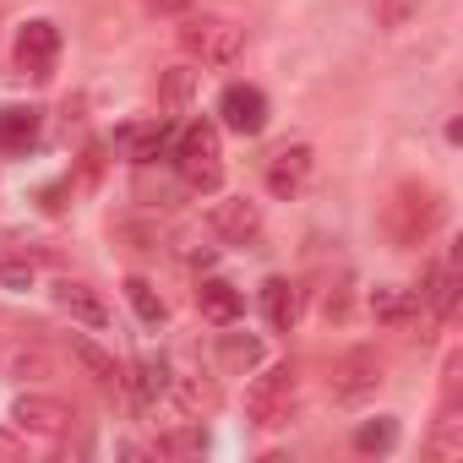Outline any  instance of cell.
<instances>
[{"mask_svg": "<svg viewBox=\"0 0 463 463\" xmlns=\"http://www.w3.org/2000/svg\"><path fill=\"white\" fill-rule=\"evenodd\" d=\"M169 158H175V169H180V180L191 191H218V180H223V142H218V126L213 120H191L175 137Z\"/></svg>", "mask_w": 463, "mask_h": 463, "instance_id": "obj_1", "label": "cell"}, {"mask_svg": "<svg viewBox=\"0 0 463 463\" xmlns=\"http://www.w3.org/2000/svg\"><path fill=\"white\" fill-rule=\"evenodd\" d=\"M295 403H300V371H295L289 360L273 365V371H262V376L246 387V414H251V425H262V430L289 425Z\"/></svg>", "mask_w": 463, "mask_h": 463, "instance_id": "obj_2", "label": "cell"}, {"mask_svg": "<svg viewBox=\"0 0 463 463\" xmlns=\"http://www.w3.org/2000/svg\"><path fill=\"white\" fill-rule=\"evenodd\" d=\"M180 44L202 61V66H235L246 55V28L229 17H196L180 28Z\"/></svg>", "mask_w": 463, "mask_h": 463, "instance_id": "obj_3", "label": "cell"}, {"mask_svg": "<svg viewBox=\"0 0 463 463\" xmlns=\"http://www.w3.org/2000/svg\"><path fill=\"white\" fill-rule=\"evenodd\" d=\"M382 382H387V360H382L376 349H349V354L333 365V398H338V403H365Z\"/></svg>", "mask_w": 463, "mask_h": 463, "instance_id": "obj_4", "label": "cell"}, {"mask_svg": "<svg viewBox=\"0 0 463 463\" xmlns=\"http://www.w3.org/2000/svg\"><path fill=\"white\" fill-rule=\"evenodd\" d=\"M218 120L235 131V137H262L268 131V93L251 82H229L218 99Z\"/></svg>", "mask_w": 463, "mask_h": 463, "instance_id": "obj_5", "label": "cell"}, {"mask_svg": "<svg viewBox=\"0 0 463 463\" xmlns=\"http://www.w3.org/2000/svg\"><path fill=\"white\" fill-rule=\"evenodd\" d=\"M207 229L218 241H229V246H257L262 241V213L246 196H223V202L207 207Z\"/></svg>", "mask_w": 463, "mask_h": 463, "instance_id": "obj_6", "label": "cell"}, {"mask_svg": "<svg viewBox=\"0 0 463 463\" xmlns=\"http://www.w3.org/2000/svg\"><path fill=\"white\" fill-rule=\"evenodd\" d=\"M12 425L23 436H44V441H61L71 430V409L61 398H44V392H23L12 403Z\"/></svg>", "mask_w": 463, "mask_h": 463, "instance_id": "obj_7", "label": "cell"}, {"mask_svg": "<svg viewBox=\"0 0 463 463\" xmlns=\"http://www.w3.org/2000/svg\"><path fill=\"white\" fill-rule=\"evenodd\" d=\"M55 61H61V33H55V23H28L23 33H17V71L23 77H33V82H50L55 77Z\"/></svg>", "mask_w": 463, "mask_h": 463, "instance_id": "obj_8", "label": "cell"}, {"mask_svg": "<svg viewBox=\"0 0 463 463\" xmlns=\"http://www.w3.org/2000/svg\"><path fill=\"white\" fill-rule=\"evenodd\" d=\"M311 147L306 142H289V147H279L273 158H268V191L273 196H295L306 180H311Z\"/></svg>", "mask_w": 463, "mask_h": 463, "instance_id": "obj_9", "label": "cell"}, {"mask_svg": "<svg viewBox=\"0 0 463 463\" xmlns=\"http://www.w3.org/2000/svg\"><path fill=\"white\" fill-rule=\"evenodd\" d=\"M430 218H436V202H430V191H398V202H392V235H398V246H414L425 229H430Z\"/></svg>", "mask_w": 463, "mask_h": 463, "instance_id": "obj_10", "label": "cell"}, {"mask_svg": "<svg viewBox=\"0 0 463 463\" xmlns=\"http://www.w3.org/2000/svg\"><path fill=\"white\" fill-rule=\"evenodd\" d=\"M55 306H61L71 322H82V327H109V306H104V295L88 289V284L61 279V284H55Z\"/></svg>", "mask_w": 463, "mask_h": 463, "instance_id": "obj_11", "label": "cell"}, {"mask_svg": "<svg viewBox=\"0 0 463 463\" xmlns=\"http://www.w3.org/2000/svg\"><path fill=\"white\" fill-rule=\"evenodd\" d=\"M196 311H202L207 322H218V327H235L241 311H246V295H241L235 284H223V279H202V289H196Z\"/></svg>", "mask_w": 463, "mask_h": 463, "instance_id": "obj_12", "label": "cell"}, {"mask_svg": "<svg viewBox=\"0 0 463 463\" xmlns=\"http://www.w3.org/2000/svg\"><path fill=\"white\" fill-rule=\"evenodd\" d=\"M262 311H268L273 333H295V322H300V289L289 279H268L262 284Z\"/></svg>", "mask_w": 463, "mask_h": 463, "instance_id": "obj_13", "label": "cell"}, {"mask_svg": "<svg viewBox=\"0 0 463 463\" xmlns=\"http://www.w3.org/2000/svg\"><path fill=\"white\" fill-rule=\"evenodd\" d=\"M420 300L430 306V317H436V322H447V317H452V306H458V268H452V262H436V268L425 273Z\"/></svg>", "mask_w": 463, "mask_h": 463, "instance_id": "obj_14", "label": "cell"}, {"mask_svg": "<svg viewBox=\"0 0 463 463\" xmlns=\"http://www.w3.org/2000/svg\"><path fill=\"white\" fill-rule=\"evenodd\" d=\"M33 137H39V109H28V104H6V109H0V147H6V153H23Z\"/></svg>", "mask_w": 463, "mask_h": 463, "instance_id": "obj_15", "label": "cell"}, {"mask_svg": "<svg viewBox=\"0 0 463 463\" xmlns=\"http://www.w3.org/2000/svg\"><path fill=\"white\" fill-rule=\"evenodd\" d=\"M126 382H131V398H137L142 409H153V403L169 392V365H164V360H137Z\"/></svg>", "mask_w": 463, "mask_h": 463, "instance_id": "obj_16", "label": "cell"}, {"mask_svg": "<svg viewBox=\"0 0 463 463\" xmlns=\"http://www.w3.org/2000/svg\"><path fill=\"white\" fill-rule=\"evenodd\" d=\"M71 360H77V365H82L99 387H120V382H126V376H120V365H115V360H109L93 338H71Z\"/></svg>", "mask_w": 463, "mask_h": 463, "instance_id": "obj_17", "label": "cell"}, {"mask_svg": "<svg viewBox=\"0 0 463 463\" xmlns=\"http://www.w3.org/2000/svg\"><path fill=\"white\" fill-rule=\"evenodd\" d=\"M169 392L180 398V409H185V414H213V409H218V387H213V382H202L196 371H191V376H169Z\"/></svg>", "mask_w": 463, "mask_h": 463, "instance_id": "obj_18", "label": "cell"}, {"mask_svg": "<svg viewBox=\"0 0 463 463\" xmlns=\"http://www.w3.org/2000/svg\"><path fill=\"white\" fill-rule=\"evenodd\" d=\"M371 311H376V322L403 327V322L414 317V295H409V289H376V295H371Z\"/></svg>", "mask_w": 463, "mask_h": 463, "instance_id": "obj_19", "label": "cell"}, {"mask_svg": "<svg viewBox=\"0 0 463 463\" xmlns=\"http://www.w3.org/2000/svg\"><path fill=\"white\" fill-rule=\"evenodd\" d=\"M430 458H463V414L447 409L430 430Z\"/></svg>", "mask_w": 463, "mask_h": 463, "instance_id": "obj_20", "label": "cell"}, {"mask_svg": "<svg viewBox=\"0 0 463 463\" xmlns=\"http://www.w3.org/2000/svg\"><path fill=\"white\" fill-rule=\"evenodd\" d=\"M354 447H360V452H392V447H398V420H392V414L365 420V425L354 430Z\"/></svg>", "mask_w": 463, "mask_h": 463, "instance_id": "obj_21", "label": "cell"}, {"mask_svg": "<svg viewBox=\"0 0 463 463\" xmlns=\"http://www.w3.org/2000/svg\"><path fill=\"white\" fill-rule=\"evenodd\" d=\"M169 147H175V126H147V131L131 137V158L137 164H158Z\"/></svg>", "mask_w": 463, "mask_h": 463, "instance_id": "obj_22", "label": "cell"}, {"mask_svg": "<svg viewBox=\"0 0 463 463\" xmlns=\"http://www.w3.org/2000/svg\"><path fill=\"white\" fill-rule=\"evenodd\" d=\"M202 447H207L202 425H185V430H169V436H158V452H164V458H196Z\"/></svg>", "mask_w": 463, "mask_h": 463, "instance_id": "obj_23", "label": "cell"}, {"mask_svg": "<svg viewBox=\"0 0 463 463\" xmlns=\"http://www.w3.org/2000/svg\"><path fill=\"white\" fill-rule=\"evenodd\" d=\"M126 295H131V306H137V317H142L147 327H158V322H164V300L153 295V284H147V279H131V284H126Z\"/></svg>", "mask_w": 463, "mask_h": 463, "instance_id": "obj_24", "label": "cell"}, {"mask_svg": "<svg viewBox=\"0 0 463 463\" xmlns=\"http://www.w3.org/2000/svg\"><path fill=\"white\" fill-rule=\"evenodd\" d=\"M39 268L33 257H0V289H33Z\"/></svg>", "mask_w": 463, "mask_h": 463, "instance_id": "obj_25", "label": "cell"}, {"mask_svg": "<svg viewBox=\"0 0 463 463\" xmlns=\"http://www.w3.org/2000/svg\"><path fill=\"white\" fill-rule=\"evenodd\" d=\"M223 360L229 365H257L262 360V344L246 338V333H223Z\"/></svg>", "mask_w": 463, "mask_h": 463, "instance_id": "obj_26", "label": "cell"}, {"mask_svg": "<svg viewBox=\"0 0 463 463\" xmlns=\"http://www.w3.org/2000/svg\"><path fill=\"white\" fill-rule=\"evenodd\" d=\"M371 12H376L382 28H403L414 17V0H371Z\"/></svg>", "mask_w": 463, "mask_h": 463, "instance_id": "obj_27", "label": "cell"}, {"mask_svg": "<svg viewBox=\"0 0 463 463\" xmlns=\"http://www.w3.org/2000/svg\"><path fill=\"white\" fill-rule=\"evenodd\" d=\"M191 88H196V77H191V66H175V77L164 82V93L180 104V99H191Z\"/></svg>", "mask_w": 463, "mask_h": 463, "instance_id": "obj_28", "label": "cell"}, {"mask_svg": "<svg viewBox=\"0 0 463 463\" xmlns=\"http://www.w3.org/2000/svg\"><path fill=\"white\" fill-rule=\"evenodd\" d=\"M28 452V441L23 436H12V430H0V458H23Z\"/></svg>", "mask_w": 463, "mask_h": 463, "instance_id": "obj_29", "label": "cell"}, {"mask_svg": "<svg viewBox=\"0 0 463 463\" xmlns=\"http://www.w3.org/2000/svg\"><path fill=\"white\" fill-rule=\"evenodd\" d=\"M153 6H158V12H185L191 0H153Z\"/></svg>", "mask_w": 463, "mask_h": 463, "instance_id": "obj_30", "label": "cell"}]
</instances>
